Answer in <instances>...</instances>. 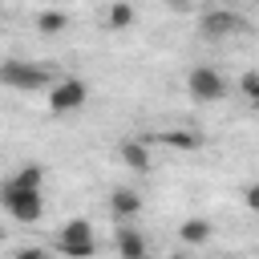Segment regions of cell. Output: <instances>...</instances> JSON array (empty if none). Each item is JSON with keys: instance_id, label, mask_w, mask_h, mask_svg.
<instances>
[{"instance_id": "cell-5", "label": "cell", "mask_w": 259, "mask_h": 259, "mask_svg": "<svg viewBox=\"0 0 259 259\" xmlns=\"http://www.w3.org/2000/svg\"><path fill=\"white\" fill-rule=\"evenodd\" d=\"M198 32H202L206 40H227V36L247 32V20H243L239 12H231V8H210V12L198 16Z\"/></svg>"}, {"instance_id": "cell-11", "label": "cell", "mask_w": 259, "mask_h": 259, "mask_svg": "<svg viewBox=\"0 0 259 259\" xmlns=\"http://www.w3.org/2000/svg\"><path fill=\"white\" fill-rule=\"evenodd\" d=\"M105 20H109V28H113V32H125V28H134V20H138V8H134L130 0H113Z\"/></svg>"}, {"instance_id": "cell-19", "label": "cell", "mask_w": 259, "mask_h": 259, "mask_svg": "<svg viewBox=\"0 0 259 259\" xmlns=\"http://www.w3.org/2000/svg\"><path fill=\"white\" fill-rule=\"evenodd\" d=\"M251 109H255V117H259V97H255V101H251Z\"/></svg>"}, {"instance_id": "cell-16", "label": "cell", "mask_w": 259, "mask_h": 259, "mask_svg": "<svg viewBox=\"0 0 259 259\" xmlns=\"http://www.w3.org/2000/svg\"><path fill=\"white\" fill-rule=\"evenodd\" d=\"M243 202H247V206H251V210L259 214V182H251V186H247V194H243Z\"/></svg>"}, {"instance_id": "cell-3", "label": "cell", "mask_w": 259, "mask_h": 259, "mask_svg": "<svg viewBox=\"0 0 259 259\" xmlns=\"http://www.w3.org/2000/svg\"><path fill=\"white\" fill-rule=\"evenodd\" d=\"M0 81H4L8 89H24V93L53 89V73H49L45 65H28V61H4Z\"/></svg>"}, {"instance_id": "cell-2", "label": "cell", "mask_w": 259, "mask_h": 259, "mask_svg": "<svg viewBox=\"0 0 259 259\" xmlns=\"http://www.w3.org/2000/svg\"><path fill=\"white\" fill-rule=\"evenodd\" d=\"M65 259H89L97 251V239H93V227L89 219H69L61 231H57V243H53Z\"/></svg>"}, {"instance_id": "cell-9", "label": "cell", "mask_w": 259, "mask_h": 259, "mask_svg": "<svg viewBox=\"0 0 259 259\" xmlns=\"http://www.w3.org/2000/svg\"><path fill=\"white\" fill-rule=\"evenodd\" d=\"M113 251H117L121 259H142V255L150 251V243L138 235V227L121 223V227H117V235H113Z\"/></svg>"}, {"instance_id": "cell-4", "label": "cell", "mask_w": 259, "mask_h": 259, "mask_svg": "<svg viewBox=\"0 0 259 259\" xmlns=\"http://www.w3.org/2000/svg\"><path fill=\"white\" fill-rule=\"evenodd\" d=\"M186 89H190L194 101L210 105V101H223L231 85H227V77H223L219 69H210V65H194V69L186 73Z\"/></svg>"}, {"instance_id": "cell-14", "label": "cell", "mask_w": 259, "mask_h": 259, "mask_svg": "<svg viewBox=\"0 0 259 259\" xmlns=\"http://www.w3.org/2000/svg\"><path fill=\"white\" fill-rule=\"evenodd\" d=\"M12 178L24 182V186H40V182H45V166H40V162H28V166H20Z\"/></svg>"}, {"instance_id": "cell-12", "label": "cell", "mask_w": 259, "mask_h": 259, "mask_svg": "<svg viewBox=\"0 0 259 259\" xmlns=\"http://www.w3.org/2000/svg\"><path fill=\"white\" fill-rule=\"evenodd\" d=\"M178 239L190 243V247H202V243H210V223L206 219H186L178 227Z\"/></svg>"}, {"instance_id": "cell-15", "label": "cell", "mask_w": 259, "mask_h": 259, "mask_svg": "<svg viewBox=\"0 0 259 259\" xmlns=\"http://www.w3.org/2000/svg\"><path fill=\"white\" fill-rule=\"evenodd\" d=\"M239 89H243L247 101H255V97H259V69H247V73L239 77Z\"/></svg>"}, {"instance_id": "cell-7", "label": "cell", "mask_w": 259, "mask_h": 259, "mask_svg": "<svg viewBox=\"0 0 259 259\" xmlns=\"http://www.w3.org/2000/svg\"><path fill=\"white\" fill-rule=\"evenodd\" d=\"M150 146H166V150H178V154H194L202 150V134L198 130H158V134H146Z\"/></svg>"}, {"instance_id": "cell-10", "label": "cell", "mask_w": 259, "mask_h": 259, "mask_svg": "<svg viewBox=\"0 0 259 259\" xmlns=\"http://www.w3.org/2000/svg\"><path fill=\"white\" fill-rule=\"evenodd\" d=\"M121 162H125L130 170L146 174V170L154 166V158H150V142H146V138H125V142H121Z\"/></svg>"}, {"instance_id": "cell-6", "label": "cell", "mask_w": 259, "mask_h": 259, "mask_svg": "<svg viewBox=\"0 0 259 259\" xmlns=\"http://www.w3.org/2000/svg\"><path fill=\"white\" fill-rule=\"evenodd\" d=\"M85 101H89V85L81 77H61L49 89V109L53 113H77Z\"/></svg>"}, {"instance_id": "cell-1", "label": "cell", "mask_w": 259, "mask_h": 259, "mask_svg": "<svg viewBox=\"0 0 259 259\" xmlns=\"http://www.w3.org/2000/svg\"><path fill=\"white\" fill-rule=\"evenodd\" d=\"M0 206H4L8 219L28 223V227L40 223V214H45L40 186H24V182H16V178H4V186H0Z\"/></svg>"}, {"instance_id": "cell-8", "label": "cell", "mask_w": 259, "mask_h": 259, "mask_svg": "<svg viewBox=\"0 0 259 259\" xmlns=\"http://www.w3.org/2000/svg\"><path fill=\"white\" fill-rule=\"evenodd\" d=\"M109 210H113L117 223H134V219L142 214V194L130 190V186H117V190L109 194Z\"/></svg>"}, {"instance_id": "cell-17", "label": "cell", "mask_w": 259, "mask_h": 259, "mask_svg": "<svg viewBox=\"0 0 259 259\" xmlns=\"http://www.w3.org/2000/svg\"><path fill=\"white\" fill-rule=\"evenodd\" d=\"M12 259H45V247H20Z\"/></svg>"}, {"instance_id": "cell-18", "label": "cell", "mask_w": 259, "mask_h": 259, "mask_svg": "<svg viewBox=\"0 0 259 259\" xmlns=\"http://www.w3.org/2000/svg\"><path fill=\"white\" fill-rule=\"evenodd\" d=\"M166 4H170L174 12H190V0H166Z\"/></svg>"}, {"instance_id": "cell-13", "label": "cell", "mask_w": 259, "mask_h": 259, "mask_svg": "<svg viewBox=\"0 0 259 259\" xmlns=\"http://www.w3.org/2000/svg\"><path fill=\"white\" fill-rule=\"evenodd\" d=\"M65 28H69V16L57 12V8H49V12L36 16V32H45V36H57V32H65Z\"/></svg>"}]
</instances>
